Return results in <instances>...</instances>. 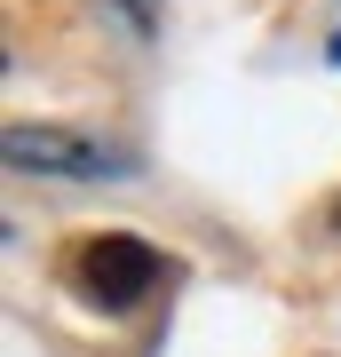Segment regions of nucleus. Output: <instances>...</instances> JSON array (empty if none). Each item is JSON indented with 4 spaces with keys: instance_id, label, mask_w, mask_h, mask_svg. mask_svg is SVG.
Instances as JSON below:
<instances>
[{
    "instance_id": "1",
    "label": "nucleus",
    "mask_w": 341,
    "mask_h": 357,
    "mask_svg": "<svg viewBox=\"0 0 341 357\" xmlns=\"http://www.w3.org/2000/svg\"><path fill=\"white\" fill-rule=\"evenodd\" d=\"M159 278H167V255L151 238H135V230H96V238H79L72 255H63V286L88 310H103V318L143 310L159 294Z\"/></svg>"
},
{
    "instance_id": "2",
    "label": "nucleus",
    "mask_w": 341,
    "mask_h": 357,
    "mask_svg": "<svg viewBox=\"0 0 341 357\" xmlns=\"http://www.w3.org/2000/svg\"><path fill=\"white\" fill-rule=\"evenodd\" d=\"M8 167L103 183V175H135V151H112L103 135H79V128H8Z\"/></svg>"
},
{
    "instance_id": "3",
    "label": "nucleus",
    "mask_w": 341,
    "mask_h": 357,
    "mask_svg": "<svg viewBox=\"0 0 341 357\" xmlns=\"http://www.w3.org/2000/svg\"><path fill=\"white\" fill-rule=\"evenodd\" d=\"M333 56H341V40H333Z\"/></svg>"
},
{
    "instance_id": "4",
    "label": "nucleus",
    "mask_w": 341,
    "mask_h": 357,
    "mask_svg": "<svg viewBox=\"0 0 341 357\" xmlns=\"http://www.w3.org/2000/svg\"><path fill=\"white\" fill-rule=\"evenodd\" d=\"M333 222H341V206H333Z\"/></svg>"
}]
</instances>
